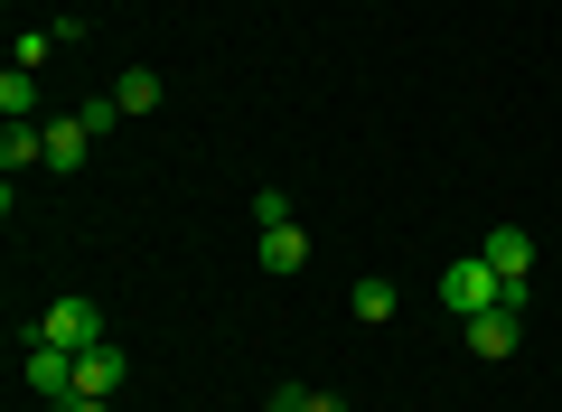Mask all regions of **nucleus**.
<instances>
[{
	"label": "nucleus",
	"mask_w": 562,
	"mask_h": 412,
	"mask_svg": "<svg viewBox=\"0 0 562 412\" xmlns=\"http://www.w3.org/2000/svg\"><path fill=\"white\" fill-rule=\"evenodd\" d=\"M29 337H38V347L85 356V347H103V310H94L85 291H66V300H47V310H38V329H29Z\"/></svg>",
	"instance_id": "nucleus-1"
},
{
	"label": "nucleus",
	"mask_w": 562,
	"mask_h": 412,
	"mask_svg": "<svg viewBox=\"0 0 562 412\" xmlns=\"http://www.w3.org/2000/svg\"><path fill=\"white\" fill-rule=\"evenodd\" d=\"M487 272L506 281V310H525V300H535V235H525V225H487Z\"/></svg>",
	"instance_id": "nucleus-2"
},
{
	"label": "nucleus",
	"mask_w": 562,
	"mask_h": 412,
	"mask_svg": "<svg viewBox=\"0 0 562 412\" xmlns=\"http://www.w3.org/2000/svg\"><path fill=\"white\" fill-rule=\"evenodd\" d=\"M497 300H506V281L487 272V254H460V263L441 272V310H450V319H479V310H497Z\"/></svg>",
	"instance_id": "nucleus-3"
},
{
	"label": "nucleus",
	"mask_w": 562,
	"mask_h": 412,
	"mask_svg": "<svg viewBox=\"0 0 562 412\" xmlns=\"http://www.w3.org/2000/svg\"><path fill=\"white\" fill-rule=\"evenodd\" d=\"M460 329H469V356H487V366H497V356H516V337H525V310H506V300H497V310L460 319Z\"/></svg>",
	"instance_id": "nucleus-4"
},
{
	"label": "nucleus",
	"mask_w": 562,
	"mask_h": 412,
	"mask_svg": "<svg viewBox=\"0 0 562 412\" xmlns=\"http://www.w3.org/2000/svg\"><path fill=\"white\" fill-rule=\"evenodd\" d=\"M20 366H29V385H38L47 403H57V393H76V356H66V347H38V337H29Z\"/></svg>",
	"instance_id": "nucleus-5"
},
{
	"label": "nucleus",
	"mask_w": 562,
	"mask_h": 412,
	"mask_svg": "<svg viewBox=\"0 0 562 412\" xmlns=\"http://www.w3.org/2000/svg\"><path fill=\"white\" fill-rule=\"evenodd\" d=\"M122 375H132V356L103 337V347H85L76 356V393H122Z\"/></svg>",
	"instance_id": "nucleus-6"
},
{
	"label": "nucleus",
	"mask_w": 562,
	"mask_h": 412,
	"mask_svg": "<svg viewBox=\"0 0 562 412\" xmlns=\"http://www.w3.org/2000/svg\"><path fill=\"white\" fill-rule=\"evenodd\" d=\"M47 159V122H10V132H0V169L20 178V169H38Z\"/></svg>",
	"instance_id": "nucleus-7"
},
{
	"label": "nucleus",
	"mask_w": 562,
	"mask_h": 412,
	"mask_svg": "<svg viewBox=\"0 0 562 412\" xmlns=\"http://www.w3.org/2000/svg\"><path fill=\"white\" fill-rule=\"evenodd\" d=\"M85 151H94V132H85V113H66V122H47V169H76Z\"/></svg>",
	"instance_id": "nucleus-8"
},
{
	"label": "nucleus",
	"mask_w": 562,
	"mask_h": 412,
	"mask_svg": "<svg viewBox=\"0 0 562 412\" xmlns=\"http://www.w3.org/2000/svg\"><path fill=\"white\" fill-rule=\"evenodd\" d=\"M310 263V235L301 225H272V235H262V272H301Z\"/></svg>",
	"instance_id": "nucleus-9"
},
{
	"label": "nucleus",
	"mask_w": 562,
	"mask_h": 412,
	"mask_svg": "<svg viewBox=\"0 0 562 412\" xmlns=\"http://www.w3.org/2000/svg\"><path fill=\"white\" fill-rule=\"evenodd\" d=\"M113 103H122V122L150 113V103H160V76H150V66H122V76H113Z\"/></svg>",
	"instance_id": "nucleus-10"
},
{
	"label": "nucleus",
	"mask_w": 562,
	"mask_h": 412,
	"mask_svg": "<svg viewBox=\"0 0 562 412\" xmlns=\"http://www.w3.org/2000/svg\"><path fill=\"white\" fill-rule=\"evenodd\" d=\"M0 113H10V122H38V76H29V66L0 76Z\"/></svg>",
	"instance_id": "nucleus-11"
},
{
	"label": "nucleus",
	"mask_w": 562,
	"mask_h": 412,
	"mask_svg": "<svg viewBox=\"0 0 562 412\" xmlns=\"http://www.w3.org/2000/svg\"><path fill=\"white\" fill-rule=\"evenodd\" d=\"M347 310H357L366 329H384V319H394V281H357V291H347Z\"/></svg>",
	"instance_id": "nucleus-12"
},
{
	"label": "nucleus",
	"mask_w": 562,
	"mask_h": 412,
	"mask_svg": "<svg viewBox=\"0 0 562 412\" xmlns=\"http://www.w3.org/2000/svg\"><path fill=\"white\" fill-rule=\"evenodd\" d=\"M254 225H262V235H272V225H291V197H281V188H254Z\"/></svg>",
	"instance_id": "nucleus-13"
},
{
	"label": "nucleus",
	"mask_w": 562,
	"mask_h": 412,
	"mask_svg": "<svg viewBox=\"0 0 562 412\" xmlns=\"http://www.w3.org/2000/svg\"><path fill=\"white\" fill-rule=\"evenodd\" d=\"M47 47H66V38H57V29H29V38H20V47H10V66H38V57H47Z\"/></svg>",
	"instance_id": "nucleus-14"
},
{
	"label": "nucleus",
	"mask_w": 562,
	"mask_h": 412,
	"mask_svg": "<svg viewBox=\"0 0 562 412\" xmlns=\"http://www.w3.org/2000/svg\"><path fill=\"white\" fill-rule=\"evenodd\" d=\"M57 412H113V393H57Z\"/></svg>",
	"instance_id": "nucleus-15"
},
{
	"label": "nucleus",
	"mask_w": 562,
	"mask_h": 412,
	"mask_svg": "<svg viewBox=\"0 0 562 412\" xmlns=\"http://www.w3.org/2000/svg\"><path fill=\"white\" fill-rule=\"evenodd\" d=\"M301 412H357V403H347V393H319V385H310V393H301Z\"/></svg>",
	"instance_id": "nucleus-16"
},
{
	"label": "nucleus",
	"mask_w": 562,
	"mask_h": 412,
	"mask_svg": "<svg viewBox=\"0 0 562 412\" xmlns=\"http://www.w3.org/2000/svg\"><path fill=\"white\" fill-rule=\"evenodd\" d=\"M301 393H310V385H281V393H272L262 412H301Z\"/></svg>",
	"instance_id": "nucleus-17"
}]
</instances>
